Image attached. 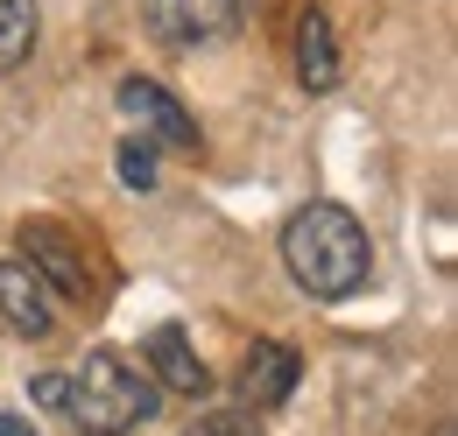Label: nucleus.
Here are the masks:
<instances>
[{
	"label": "nucleus",
	"mask_w": 458,
	"mask_h": 436,
	"mask_svg": "<svg viewBox=\"0 0 458 436\" xmlns=\"http://www.w3.org/2000/svg\"><path fill=\"white\" fill-rule=\"evenodd\" d=\"M21 261L43 274L57 296H85V289H92V281H85V254L64 239L57 225H21Z\"/></svg>",
	"instance_id": "obj_5"
},
{
	"label": "nucleus",
	"mask_w": 458,
	"mask_h": 436,
	"mask_svg": "<svg viewBox=\"0 0 458 436\" xmlns=\"http://www.w3.org/2000/svg\"><path fill=\"white\" fill-rule=\"evenodd\" d=\"M64 415L85 436H127L134 423L156 415V373H141L127 352L99 345V352H85L78 373H64Z\"/></svg>",
	"instance_id": "obj_2"
},
{
	"label": "nucleus",
	"mask_w": 458,
	"mask_h": 436,
	"mask_svg": "<svg viewBox=\"0 0 458 436\" xmlns=\"http://www.w3.org/2000/svg\"><path fill=\"white\" fill-rule=\"evenodd\" d=\"M296 78L310 92H332L339 85V43H332V14L325 7H303L296 14Z\"/></svg>",
	"instance_id": "obj_7"
},
{
	"label": "nucleus",
	"mask_w": 458,
	"mask_h": 436,
	"mask_svg": "<svg viewBox=\"0 0 458 436\" xmlns=\"http://www.w3.org/2000/svg\"><path fill=\"white\" fill-rule=\"evenodd\" d=\"M148 373L163 387H176V394H205L212 387V373H205V359L191 352V338L176 324H156L148 331Z\"/></svg>",
	"instance_id": "obj_8"
},
{
	"label": "nucleus",
	"mask_w": 458,
	"mask_h": 436,
	"mask_svg": "<svg viewBox=\"0 0 458 436\" xmlns=\"http://www.w3.org/2000/svg\"><path fill=\"white\" fill-rule=\"evenodd\" d=\"M0 317L21 331V338H50V331H57L50 281L29 268V261H0Z\"/></svg>",
	"instance_id": "obj_4"
},
{
	"label": "nucleus",
	"mask_w": 458,
	"mask_h": 436,
	"mask_svg": "<svg viewBox=\"0 0 458 436\" xmlns=\"http://www.w3.org/2000/svg\"><path fill=\"white\" fill-rule=\"evenodd\" d=\"M120 183H127V190H148V183H156V141H120Z\"/></svg>",
	"instance_id": "obj_11"
},
{
	"label": "nucleus",
	"mask_w": 458,
	"mask_h": 436,
	"mask_svg": "<svg viewBox=\"0 0 458 436\" xmlns=\"http://www.w3.org/2000/svg\"><path fill=\"white\" fill-rule=\"evenodd\" d=\"M36 50V0H0V71L29 63Z\"/></svg>",
	"instance_id": "obj_10"
},
{
	"label": "nucleus",
	"mask_w": 458,
	"mask_h": 436,
	"mask_svg": "<svg viewBox=\"0 0 458 436\" xmlns=\"http://www.w3.org/2000/svg\"><path fill=\"white\" fill-rule=\"evenodd\" d=\"M120 106L134 113V120H141L148 134H163L170 148H198V120L176 106L163 85H148V78H127V85H120Z\"/></svg>",
	"instance_id": "obj_6"
},
{
	"label": "nucleus",
	"mask_w": 458,
	"mask_h": 436,
	"mask_svg": "<svg viewBox=\"0 0 458 436\" xmlns=\"http://www.w3.org/2000/svg\"><path fill=\"white\" fill-rule=\"evenodd\" d=\"M0 436H36V423L29 415H0Z\"/></svg>",
	"instance_id": "obj_14"
},
{
	"label": "nucleus",
	"mask_w": 458,
	"mask_h": 436,
	"mask_svg": "<svg viewBox=\"0 0 458 436\" xmlns=\"http://www.w3.org/2000/svg\"><path fill=\"white\" fill-rule=\"evenodd\" d=\"M283 268H289V281H296L303 296L345 303V296L374 274V247H367L360 218L345 212V205L318 197V205H303V212L283 225Z\"/></svg>",
	"instance_id": "obj_1"
},
{
	"label": "nucleus",
	"mask_w": 458,
	"mask_h": 436,
	"mask_svg": "<svg viewBox=\"0 0 458 436\" xmlns=\"http://www.w3.org/2000/svg\"><path fill=\"white\" fill-rule=\"evenodd\" d=\"M36 401H50V408H64V373H36Z\"/></svg>",
	"instance_id": "obj_13"
},
{
	"label": "nucleus",
	"mask_w": 458,
	"mask_h": 436,
	"mask_svg": "<svg viewBox=\"0 0 458 436\" xmlns=\"http://www.w3.org/2000/svg\"><path fill=\"white\" fill-rule=\"evenodd\" d=\"M296 373H303V366H296V352H289V345H276V338H261V345H254V352H247V401H261V408H276V401H289V394H296Z\"/></svg>",
	"instance_id": "obj_9"
},
{
	"label": "nucleus",
	"mask_w": 458,
	"mask_h": 436,
	"mask_svg": "<svg viewBox=\"0 0 458 436\" xmlns=\"http://www.w3.org/2000/svg\"><path fill=\"white\" fill-rule=\"evenodd\" d=\"M233 7H247V0H233Z\"/></svg>",
	"instance_id": "obj_15"
},
{
	"label": "nucleus",
	"mask_w": 458,
	"mask_h": 436,
	"mask_svg": "<svg viewBox=\"0 0 458 436\" xmlns=\"http://www.w3.org/2000/svg\"><path fill=\"white\" fill-rule=\"evenodd\" d=\"M191 436H261V430H254V415H240V408H219V415L191 423Z\"/></svg>",
	"instance_id": "obj_12"
},
{
	"label": "nucleus",
	"mask_w": 458,
	"mask_h": 436,
	"mask_svg": "<svg viewBox=\"0 0 458 436\" xmlns=\"http://www.w3.org/2000/svg\"><path fill=\"white\" fill-rule=\"evenodd\" d=\"M141 21L170 50H219L240 29V7L233 0H141Z\"/></svg>",
	"instance_id": "obj_3"
}]
</instances>
